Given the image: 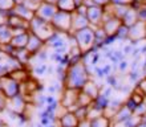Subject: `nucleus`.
Segmentation results:
<instances>
[{"label":"nucleus","instance_id":"nucleus-1","mask_svg":"<svg viewBox=\"0 0 146 127\" xmlns=\"http://www.w3.org/2000/svg\"><path fill=\"white\" fill-rule=\"evenodd\" d=\"M89 78H90V74H89L86 66L82 62H78L76 65H70L66 68V73L64 82H62V86L68 89L81 90Z\"/></svg>","mask_w":146,"mask_h":127},{"label":"nucleus","instance_id":"nucleus-2","mask_svg":"<svg viewBox=\"0 0 146 127\" xmlns=\"http://www.w3.org/2000/svg\"><path fill=\"white\" fill-rule=\"evenodd\" d=\"M20 93V84L16 82L13 78L7 76H0V95L4 99H11L13 97L19 95Z\"/></svg>","mask_w":146,"mask_h":127},{"label":"nucleus","instance_id":"nucleus-3","mask_svg":"<svg viewBox=\"0 0 146 127\" xmlns=\"http://www.w3.org/2000/svg\"><path fill=\"white\" fill-rule=\"evenodd\" d=\"M78 93H80V90L64 88L61 91V99L58 101L60 106H61L64 110H66V111H74V110L78 107V106H77Z\"/></svg>","mask_w":146,"mask_h":127},{"label":"nucleus","instance_id":"nucleus-4","mask_svg":"<svg viewBox=\"0 0 146 127\" xmlns=\"http://www.w3.org/2000/svg\"><path fill=\"white\" fill-rule=\"evenodd\" d=\"M27 106H28L27 101L24 99L20 94L19 95H16V97H13V98H11V99L5 101V110L15 113V114H17V115H19V114H23V113L25 111Z\"/></svg>","mask_w":146,"mask_h":127},{"label":"nucleus","instance_id":"nucleus-5","mask_svg":"<svg viewBox=\"0 0 146 127\" xmlns=\"http://www.w3.org/2000/svg\"><path fill=\"white\" fill-rule=\"evenodd\" d=\"M58 127H77L78 120L72 111H62L57 118Z\"/></svg>","mask_w":146,"mask_h":127},{"label":"nucleus","instance_id":"nucleus-6","mask_svg":"<svg viewBox=\"0 0 146 127\" xmlns=\"http://www.w3.org/2000/svg\"><path fill=\"white\" fill-rule=\"evenodd\" d=\"M101 88H102V86H98L96 82L93 81L92 78H89L88 81L85 82V85L82 86V89H81V90H82L86 95H89L90 98H93V99H94V98L100 94Z\"/></svg>","mask_w":146,"mask_h":127},{"label":"nucleus","instance_id":"nucleus-7","mask_svg":"<svg viewBox=\"0 0 146 127\" xmlns=\"http://www.w3.org/2000/svg\"><path fill=\"white\" fill-rule=\"evenodd\" d=\"M131 114H133V113L122 105V106L114 113V115L110 118V120H111V123H118V122H122V120H126L127 118H130Z\"/></svg>","mask_w":146,"mask_h":127},{"label":"nucleus","instance_id":"nucleus-8","mask_svg":"<svg viewBox=\"0 0 146 127\" xmlns=\"http://www.w3.org/2000/svg\"><path fill=\"white\" fill-rule=\"evenodd\" d=\"M9 76H11L16 82H19V84H23V82H25L28 78L31 77L29 73H28L24 68H19V69L11 70V72H9Z\"/></svg>","mask_w":146,"mask_h":127},{"label":"nucleus","instance_id":"nucleus-9","mask_svg":"<svg viewBox=\"0 0 146 127\" xmlns=\"http://www.w3.org/2000/svg\"><path fill=\"white\" fill-rule=\"evenodd\" d=\"M27 50L28 53L31 54H36L40 50V48H41V40L37 39L36 36H31L29 39H28V42H27Z\"/></svg>","mask_w":146,"mask_h":127},{"label":"nucleus","instance_id":"nucleus-10","mask_svg":"<svg viewBox=\"0 0 146 127\" xmlns=\"http://www.w3.org/2000/svg\"><path fill=\"white\" fill-rule=\"evenodd\" d=\"M28 35L27 33H23V35L20 36H15V37H12L9 44H11L13 48H17V49H21V48H25L27 46V42H28Z\"/></svg>","mask_w":146,"mask_h":127},{"label":"nucleus","instance_id":"nucleus-11","mask_svg":"<svg viewBox=\"0 0 146 127\" xmlns=\"http://www.w3.org/2000/svg\"><path fill=\"white\" fill-rule=\"evenodd\" d=\"M90 127H111V120L108 116L101 115L96 119L90 120Z\"/></svg>","mask_w":146,"mask_h":127},{"label":"nucleus","instance_id":"nucleus-12","mask_svg":"<svg viewBox=\"0 0 146 127\" xmlns=\"http://www.w3.org/2000/svg\"><path fill=\"white\" fill-rule=\"evenodd\" d=\"M109 102H110V98H106L104 94H98V95L93 99V105L96 106V107L101 109V110H105V109L109 106Z\"/></svg>","mask_w":146,"mask_h":127},{"label":"nucleus","instance_id":"nucleus-13","mask_svg":"<svg viewBox=\"0 0 146 127\" xmlns=\"http://www.w3.org/2000/svg\"><path fill=\"white\" fill-rule=\"evenodd\" d=\"M101 115H104V110H101V109L96 107L94 105H93V102L88 106V118L89 120H93V119H96V118H98V116Z\"/></svg>","mask_w":146,"mask_h":127},{"label":"nucleus","instance_id":"nucleus-14","mask_svg":"<svg viewBox=\"0 0 146 127\" xmlns=\"http://www.w3.org/2000/svg\"><path fill=\"white\" fill-rule=\"evenodd\" d=\"M74 114V116L77 118V120L80 122V120H84V119H88L86 116H88V106H78V107L72 111Z\"/></svg>","mask_w":146,"mask_h":127},{"label":"nucleus","instance_id":"nucleus-15","mask_svg":"<svg viewBox=\"0 0 146 127\" xmlns=\"http://www.w3.org/2000/svg\"><path fill=\"white\" fill-rule=\"evenodd\" d=\"M92 102H93V98H90V97L86 95L82 90H80L78 98H77V106H89Z\"/></svg>","mask_w":146,"mask_h":127},{"label":"nucleus","instance_id":"nucleus-16","mask_svg":"<svg viewBox=\"0 0 146 127\" xmlns=\"http://www.w3.org/2000/svg\"><path fill=\"white\" fill-rule=\"evenodd\" d=\"M129 81L131 84H138L141 81V76H139V70H130V73H129Z\"/></svg>","mask_w":146,"mask_h":127},{"label":"nucleus","instance_id":"nucleus-17","mask_svg":"<svg viewBox=\"0 0 146 127\" xmlns=\"http://www.w3.org/2000/svg\"><path fill=\"white\" fill-rule=\"evenodd\" d=\"M46 70H48V66H46V64H38L37 66H35V69H33V72H35L36 76H44V74H46Z\"/></svg>","mask_w":146,"mask_h":127},{"label":"nucleus","instance_id":"nucleus-18","mask_svg":"<svg viewBox=\"0 0 146 127\" xmlns=\"http://www.w3.org/2000/svg\"><path fill=\"white\" fill-rule=\"evenodd\" d=\"M93 74H94L98 80H104L105 78V73H104L102 66H93Z\"/></svg>","mask_w":146,"mask_h":127},{"label":"nucleus","instance_id":"nucleus-19","mask_svg":"<svg viewBox=\"0 0 146 127\" xmlns=\"http://www.w3.org/2000/svg\"><path fill=\"white\" fill-rule=\"evenodd\" d=\"M11 66L8 64H0V76H7L11 72Z\"/></svg>","mask_w":146,"mask_h":127},{"label":"nucleus","instance_id":"nucleus-20","mask_svg":"<svg viewBox=\"0 0 146 127\" xmlns=\"http://www.w3.org/2000/svg\"><path fill=\"white\" fill-rule=\"evenodd\" d=\"M118 72H121V73H123V72H125V70L127 69V68H129V62L126 61V60H122V61L119 62L118 65Z\"/></svg>","mask_w":146,"mask_h":127},{"label":"nucleus","instance_id":"nucleus-21","mask_svg":"<svg viewBox=\"0 0 146 127\" xmlns=\"http://www.w3.org/2000/svg\"><path fill=\"white\" fill-rule=\"evenodd\" d=\"M40 124H41L42 127L49 126V124H50L49 118H48V116H41V118H40Z\"/></svg>","mask_w":146,"mask_h":127},{"label":"nucleus","instance_id":"nucleus-22","mask_svg":"<svg viewBox=\"0 0 146 127\" xmlns=\"http://www.w3.org/2000/svg\"><path fill=\"white\" fill-rule=\"evenodd\" d=\"M102 69H104V73H105V77H108L111 74V65L110 64H106V65L102 66Z\"/></svg>","mask_w":146,"mask_h":127},{"label":"nucleus","instance_id":"nucleus-23","mask_svg":"<svg viewBox=\"0 0 146 127\" xmlns=\"http://www.w3.org/2000/svg\"><path fill=\"white\" fill-rule=\"evenodd\" d=\"M137 86H138V88L141 89V90H142V91L146 94V77L142 78V80L138 82V85H137Z\"/></svg>","mask_w":146,"mask_h":127},{"label":"nucleus","instance_id":"nucleus-24","mask_svg":"<svg viewBox=\"0 0 146 127\" xmlns=\"http://www.w3.org/2000/svg\"><path fill=\"white\" fill-rule=\"evenodd\" d=\"M56 98H54V95H46L45 97V106L46 105H52V103H54L56 102Z\"/></svg>","mask_w":146,"mask_h":127},{"label":"nucleus","instance_id":"nucleus-25","mask_svg":"<svg viewBox=\"0 0 146 127\" xmlns=\"http://www.w3.org/2000/svg\"><path fill=\"white\" fill-rule=\"evenodd\" d=\"M77 127H90V120L89 119H84V120H80Z\"/></svg>","mask_w":146,"mask_h":127},{"label":"nucleus","instance_id":"nucleus-26","mask_svg":"<svg viewBox=\"0 0 146 127\" xmlns=\"http://www.w3.org/2000/svg\"><path fill=\"white\" fill-rule=\"evenodd\" d=\"M38 58H40V60H41V61H45L46 58H48V54H46L45 52H41V53L38 54Z\"/></svg>","mask_w":146,"mask_h":127},{"label":"nucleus","instance_id":"nucleus-27","mask_svg":"<svg viewBox=\"0 0 146 127\" xmlns=\"http://www.w3.org/2000/svg\"><path fill=\"white\" fill-rule=\"evenodd\" d=\"M134 127H146V122H142V120H141V122H139L137 126H134Z\"/></svg>","mask_w":146,"mask_h":127},{"label":"nucleus","instance_id":"nucleus-28","mask_svg":"<svg viewBox=\"0 0 146 127\" xmlns=\"http://www.w3.org/2000/svg\"><path fill=\"white\" fill-rule=\"evenodd\" d=\"M56 123H57V122H56ZM46 127H57V126H56V124H54V123H50L49 126H46Z\"/></svg>","mask_w":146,"mask_h":127},{"label":"nucleus","instance_id":"nucleus-29","mask_svg":"<svg viewBox=\"0 0 146 127\" xmlns=\"http://www.w3.org/2000/svg\"><path fill=\"white\" fill-rule=\"evenodd\" d=\"M0 127H8L5 123H0Z\"/></svg>","mask_w":146,"mask_h":127},{"label":"nucleus","instance_id":"nucleus-30","mask_svg":"<svg viewBox=\"0 0 146 127\" xmlns=\"http://www.w3.org/2000/svg\"><path fill=\"white\" fill-rule=\"evenodd\" d=\"M0 123H4V120H3V116L0 115Z\"/></svg>","mask_w":146,"mask_h":127},{"label":"nucleus","instance_id":"nucleus-31","mask_svg":"<svg viewBox=\"0 0 146 127\" xmlns=\"http://www.w3.org/2000/svg\"><path fill=\"white\" fill-rule=\"evenodd\" d=\"M36 127H42V126H41L40 123H37V124H36Z\"/></svg>","mask_w":146,"mask_h":127}]
</instances>
